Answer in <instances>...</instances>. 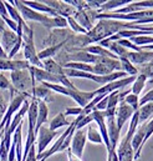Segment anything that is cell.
<instances>
[{
  "label": "cell",
  "mask_w": 153,
  "mask_h": 161,
  "mask_svg": "<svg viewBox=\"0 0 153 161\" xmlns=\"http://www.w3.org/2000/svg\"><path fill=\"white\" fill-rule=\"evenodd\" d=\"M42 85L46 86L47 89H50L51 91H55V92H59V94L71 97L82 109L95 97L93 91H81L78 89H69L60 84H50V82H42Z\"/></svg>",
  "instance_id": "obj_1"
},
{
  "label": "cell",
  "mask_w": 153,
  "mask_h": 161,
  "mask_svg": "<svg viewBox=\"0 0 153 161\" xmlns=\"http://www.w3.org/2000/svg\"><path fill=\"white\" fill-rule=\"evenodd\" d=\"M23 53H24V58L25 61L29 63L30 66H35L42 69V61L39 60L38 53L35 49V44H34V31L33 28H30L29 30L23 31Z\"/></svg>",
  "instance_id": "obj_2"
},
{
  "label": "cell",
  "mask_w": 153,
  "mask_h": 161,
  "mask_svg": "<svg viewBox=\"0 0 153 161\" xmlns=\"http://www.w3.org/2000/svg\"><path fill=\"white\" fill-rule=\"evenodd\" d=\"M29 96H31L29 92H19L18 95L11 96V101H10V104L8 105L6 111H5L3 119L0 121V132H1L4 129H6V127L9 126V124H10V121L13 119V116L19 111V109L21 108V105L24 104V101H25Z\"/></svg>",
  "instance_id": "obj_3"
},
{
  "label": "cell",
  "mask_w": 153,
  "mask_h": 161,
  "mask_svg": "<svg viewBox=\"0 0 153 161\" xmlns=\"http://www.w3.org/2000/svg\"><path fill=\"white\" fill-rule=\"evenodd\" d=\"M10 79H11V85H13L14 90H16L19 92H29V90L31 91V89L35 86L28 69L11 71Z\"/></svg>",
  "instance_id": "obj_4"
},
{
  "label": "cell",
  "mask_w": 153,
  "mask_h": 161,
  "mask_svg": "<svg viewBox=\"0 0 153 161\" xmlns=\"http://www.w3.org/2000/svg\"><path fill=\"white\" fill-rule=\"evenodd\" d=\"M61 134H62V132H60L59 130H57V131H52V130H50V129L46 127V126H41V127L39 129L38 135H36V137H38L36 156H38V155H41V154L47 149V146L50 145V142H51L55 137L60 136Z\"/></svg>",
  "instance_id": "obj_5"
},
{
  "label": "cell",
  "mask_w": 153,
  "mask_h": 161,
  "mask_svg": "<svg viewBox=\"0 0 153 161\" xmlns=\"http://www.w3.org/2000/svg\"><path fill=\"white\" fill-rule=\"evenodd\" d=\"M10 3L14 4V6L19 10V13H20V15H21V18H23L24 21H25V20H29V21H38L40 24H42V23H45V20L47 19V15L38 13V11H35V10H33V9H30V8H28L26 5L23 4L21 0H15V1H10Z\"/></svg>",
  "instance_id": "obj_6"
},
{
  "label": "cell",
  "mask_w": 153,
  "mask_h": 161,
  "mask_svg": "<svg viewBox=\"0 0 153 161\" xmlns=\"http://www.w3.org/2000/svg\"><path fill=\"white\" fill-rule=\"evenodd\" d=\"M135 79H136V76H126L123 79H118V80H115L112 82H108V84L98 87L97 90H95L93 94H95V96L96 95H108V94H111L113 91L121 90V89L128 86L129 84H132L135 81Z\"/></svg>",
  "instance_id": "obj_7"
},
{
  "label": "cell",
  "mask_w": 153,
  "mask_h": 161,
  "mask_svg": "<svg viewBox=\"0 0 153 161\" xmlns=\"http://www.w3.org/2000/svg\"><path fill=\"white\" fill-rule=\"evenodd\" d=\"M86 131L85 129H80V130H75L72 139H71V144H70V150L72 151V154L82 159L83 155V150H85V145H86Z\"/></svg>",
  "instance_id": "obj_8"
},
{
  "label": "cell",
  "mask_w": 153,
  "mask_h": 161,
  "mask_svg": "<svg viewBox=\"0 0 153 161\" xmlns=\"http://www.w3.org/2000/svg\"><path fill=\"white\" fill-rule=\"evenodd\" d=\"M135 114V110L127 105L124 101H119L118 106H117V110H116V124H117V127L118 130L121 131L123 125L132 118V115Z\"/></svg>",
  "instance_id": "obj_9"
},
{
  "label": "cell",
  "mask_w": 153,
  "mask_h": 161,
  "mask_svg": "<svg viewBox=\"0 0 153 161\" xmlns=\"http://www.w3.org/2000/svg\"><path fill=\"white\" fill-rule=\"evenodd\" d=\"M33 81L35 84V81L38 82H50V84H59V80L56 76H54L52 74L47 73L46 70L44 69H40V68H35V66H29L28 68Z\"/></svg>",
  "instance_id": "obj_10"
},
{
  "label": "cell",
  "mask_w": 153,
  "mask_h": 161,
  "mask_svg": "<svg viewBox=\"0 0 153 161\" xmlns=\"http://www.w3.org/2000/svg\"><path fill=\"white\" fill-rule=\"evenodd\" d=\"M71 36H72V31H69L66 29H54V30H51L50 36L44 40V45L46 44L49 46H54L62 41L69 40Z\"/></svg>",
  "instance_id": "obj_11"
},
{
  "label": "cell",
  "mask_w": 153,
  "mask_h": 161,
  "mask_svg": "<svg viewBox=\"0 0 153 161\" xmlns=\"http://www.w3.org/2000/svg\"><path fill=\"white\" fill-rule=\"evenodd\" d=\"M127 59L136 66V65H145L150 61L153 60V51H148V50H141V51H131L127 55Z\"/></svg>",
  "instance_id": "obj_12"
},
{
  "label": "cell",
  "mask_w": 153,
  "mask_h": 161,
  "mask_svg": "<svg viewBox=\"0 0 153 161\" xmlns=\"http://www.w3.org/2000/svg\"><path fill=\"white\" fill-rule=\"evenodd\" d=\"M106 126H107V134H108L111 149L116 150V149H117V145H118L119 134H121V131L118 130L117 124H116V115H113V116H107V118H106Z\"/></svg>",
  "instance_id": "obj_13"
},
{
  "label": "cell",
  "mask_w": 153,
  "mask_h": 161,
  "mask_svg": "<svg viewBox=\"0 0 153 161\" xmlns=\"http://www.w3.org/2000/svg\"><path fill=\"white\" fill-rule=\"evenodd\" d=\"M30 65L25 60H13V59H0V73L1 71H16L28 69Z\"/></svg>",
  "instance_id": "obj_14"
},
{
  "label": "cell",
  "mask_w": 153,
  "mask_h": 161,
  "mask_svg": "<svg viewBox=\"0 0 153 161\" xmlns=\"http://www.w3.org/2000/svg\"><path fill=\"white\" fill-rule=\"evenodd\" d=\"M16 41H18V35H16V33H14V31H11L10 29H5L3 33H1V47H3V50L6 53V55L11 51V49L15 46V44H16Z\"/></svg>",
  "instance_id": "obj_15"
},
{
  "label": "cell",
  "mask_w": 153,
  "mask_h": 161,
  "mask_svg": "<svg viewBox=\"0 0 153 161\" xmlns=\"http://www.w3.org/2000/svg\"><path fill=\"white\" fill-rule=\"evenodd\" d=\"M23 1V0H21ZM24 5H26L28 8L38 11V13H41V14H45L47 16H57L56 11L52 10L50 6H47L46 4H44V1H33V0H24L23 1Z\"/></svg>",
  "instance_id": "obj_16"
},
{
  "label": "cell",
  "mask_w": 153,
  "mask_h": 161,
  "mask_svg": "<svg viewBox=\"0 0 153 161\" xmlns=\"http://www.w3.org/2000/svg\"><path fill=\"white\" fill-rule=\"evenodd\" d=\"M30 95L33 99H36L39 101H44V103L52 100V91L46 86H44L42 84L40 86H34L30 91Z\"/></svg>",
  "instance_id": "obj_17"
},
{
  "label": "cell",
  "mask_w": 153,
  "mask_h": 161,
  "mask_svg": "<svg viewBox=\"0 0 153 161\" xmlns=\"http://www.w3.org/2000/svg\"><path fill=\"white\" fill-rule=\"evenodd\" d=\"M21 129H23V124H20L16 127V130L13 134V140H11V142L15 146V158H16V161H21V159H23V150L24 149H23V141H21V139H23Z\"/></svg>",
  "instance_id": "obj_18"
},
{
  "label": "cell",
  "mask_w": 153,
  "mask_h": 161,
  "mask_svg": "<svg viewBox=\"0 0 153 161\" xmlns=\"http://www.w3.org/2000/svg\"><path fill=\"white\" fill-rule=\"evenodd\" d=\"M42 26H45L49 30H54V29H66L67 28V21L66 18L62 16H47V19L45 20V23H42Z\"/></svg>",
  "instance_id": "obj_19"
},
{
  "label": "cell",
  "mask_w": 153,
  "mask_h": 161,
  "mask_svg": "<svg viewBox=\"0 0 153 161\" xmlns=\"http://www.w3.org/2000/svg\"><path fill=\"white\" fill-rule=\"evenodd\" d=\"M47 116H49V108H47V104L44 103V101H39L38 119H36V125H35V130H34L35 136L38 135L39 129H40L41 126H44V124L47 121Z\"/></svg>",
  "instance_id": "obj_20"
},
{
  "label": "cell",
  "mask_w": 153,
  "mask_h": 161,
  "mask_svg": "<svg viewBox=\"0 0 153 161\" xmlns=\"http://www.w3.org/2000/svg\"><path fill=\"white\" fill-rule=\"evenodd\" d=\"M67 41H62V42H60V44H57V45H54V46H47V47H45L44 50H41L40 53H38V58L39 60H46V59H52V56L54 55H56L57 54V51L60 50V49H62L66 44H67Z\"/></svg>",
  "instance_id": "obj_21"
},
{
  "label": "cell",
  "mask_w": 153,
  "mask_h": 161,
  "mask_svg": "<svg viewBox=\"0 0 153 161\" xmlns=\"http://www.w3.org/2000/svg\"><path fill=\"white\" fill-rule=\"evenodd\" d=\"M131 3V0H108V1H105L101 8H100V11H97L98 14L100 13H111V11H115L116 8H121L123 5H128Z\"/></svg>",
  "instance_id": "obj_22"
},
{
  "label": "cell",
  "mask_w": 153,
  "mask_h": 161,
  "mask_svg": "<svg viewBox=\"0 0 153 161\" xmlns=\"http://www.w3.org/2000/svg\"><path fill=\"white\" fill-rule=\"evenodd\" d=\"M137 114H138V125H142L143 122L148 121L150 116L153 114V103H148L140 106Z\"/></svg>",
  "instance_id": "obj_23"
},
{
  "label": "cell",
  "mask_w": 153,
  "mask_h": 161,
  "mask_svg": "<svg viewBox=\"0 0 153 161\" xmlns=\"http://www.w3.org/2000/svg\"><path fill=\"white\" fill-rule=\"evenodd\" d=\"M70 124H71V122L66 119V116H65L64 113H59L52 120L50 121L49 129L52 130V131H57L59 129H61V127H64V126H70Z\"/></svg>",
  "instance_id": "obj_24"
},
{
  "label": "cell",
  "mask_w": 153,
  "mask_h": 161,
  "mask_svg": "<svg viewBox=\"0 0 153 161\" xmlns=\"http://www.w3.org/2000/svg\"><path fill=\"white\" fill-rule=\"evenodd\" d=\"M147 78L145 76V75H142V74H140V75H137L136 76V79L135 81L132 82V87H131V94H133V95H140L142 91H143V89H145V86H146V84H147Z\"/></svg>",
  "instance_id": "obj_25"
},
{
  "label": "cell",
  "mask_w": 153,
  "mask_h": 161,
  "mask_svg": "<svg viewBox=\"0 0 153 161\" xmlns=\"http://www.w3.org/2000/svg\"><path fill=\"white\" fill-rule=\"evenodd\" d=\"M118 60H119V63H121V69H122V71H124L128 76H137V75H138V69H137V66H135L128 59H126V58H119Z\"/></svg>",
  "instance_id": "obj_26"
},
{
  "label": "cell",
  "mask_w": 153,
  "mask_h": 161,
  "mask_svg": "<svg viewBox=\"0 0 153 161\" xmlns=\"http://www.w3.org/2000/svg\"><path fill=\"white\" fill-rule=\"evenodd\" d=\"M61 66L64 69H72V70H77V71H83V73L92 74V65H90V64H83V63H65Z\"/></svg>",
  "instance_id": "obj_27"
},
{
  "label": "cell",
  "mask_w": 153,
  "mask_h": 161,
  "mask_svg": "<svg viewBox=\"0 0 153 161\" xmlns=\"http://www.w3.org/2000/svg\"><path fill=\"white\" fill-rule=\"evenodd\" d=\"M128 40L132 44H135L136 46L141 47V46H146V45H153V35H140V36H132Z\"/></svg>",
  "instance_id": "obj_28"
},
{
  "label": "cell",
  "mask_w": 153,
  "mask_h": 161,
  "mask_svg": "<svg viewBox=\"0 0 153 161\" xmlns=\"http://www.w3.org/2000/svg\"><path fill=\"white\" fill-rule=\"evenodd\" d=\"M86 137H87V140H90L93 144H103L100 131L97 129H95L92 125H88L87 131H86Z\"/></svg>",
  "instance_id": "obj_29"
},
{
  "label": "cell",
  "mask_w": 153,
  "mask_h": 161,
  "mask_svg": "<svg viewBox=\"0 0 153 161\" xmlns=\"http://www.w3.org/2000/svg\"><path fill=\"white\" fill-rule=\"evenodd\" d=\"M66 21H67V26L71 28V31H72V33H75V34H81V35L87 34V31H86V30L77 23L74 16H69V18H66Z\"/></svg>",
  "instance_id": "obj_30"
},
{
  "label": "cell",
  "mask_w": 153,
  "mask_h": 161,
  "mask_svg": "<svg viewBox=\"0 0 153 161\" xmlns=\"http://www.w3.org/2000/svg\"><path fill=\"white\" fill-rule=\"evenodd\" d=\"M119 95H121V91H119V90L113 91V92H111V94L107 95V97H108L107 109H116V108L118 106V104H119V101H121Z\"/></svg>",
  "instance_id": "obj_31"
},
{
  "label": "cell",
  "mask_w": 153,
  "mask_h": 161,
  "mask_svg": "<svg viewBox=\"0 0 153 161\" xmlns=\"http://www.w3.org/2000/svg\"><path fill=\"white\" fill-rule=\"evenodd\" d=\"M122 101H124L127 105H129L135 111H137L138 110V108H140V99H138V96L137 95H133V94H127L123 99H122Z\"/></svg>",
  "instance_id": "obj_32"
},
{
  "label": "cell",
  "mask_w": 153,
  "mask_h": 161,
  "mask_svg": "<svg viewBox=\"0 0 153 161\" xmlns=\"http://www.w3.org/2000/svg\"><path fill=\"white\" fill-rule=\"evenodd\" d=\"M0 89H3V90H10L11 95L14 92V87H13L11 82L8 80V78L4 74H1V73H0Z\"/></svg>",
  "instance_id": "obj_33"
},
{
  "label": "cell",
  "mask_w": 153,
  "mask_h": 161,
  "mask_svg": "<svg viewBox=\"0 0 153 161\" xmlns=\"http://www.w3.org/2000/svg\"><path fill=\"white\" fill-rule=\"evenodd\" d=\"M92 121H93V118H92V115H91V114H88V115H83V116L81 118V120L78 121V124L76 125V130L83 129L85 126L90 125Z\"/></svg>",
  "instance_id": "obj_34"
},
{
  "label": "cell",
  "mask_w": 153,
  "mask_h": 161,
  "mask_svg": "<svg viewBox=\"0 0 153 161\" xmlns=\"http://www.w3.org/2000/svg\"><path fill=\"white\" fill-rule=\"evenodd\" d=\"M148 103H153V89L151 90H148L141 99H140V106H142V105H145V104H148Z\"/></svg>",
  "instance_id": "obj_35"
},
{
  "label": "cell",
  "mask_w": 153,
  "mask_h": 161,
  "mask_svg": "<svg viewBox=\"0 0 153 161\" xmlns=\"http://www.w3.org/2000/svg\"><path fill=\"white\" fill-rule=\"evenodd\" d=\"M107 101H108V97H107V95H106L103 99H101V100L98 101V104L95 106L93 110H97V111H105V110L107 109Z\"/></svg>",
  "instance_id": "obj_36"
},
{
  "label": "cell",
  "mask_w": 153,
  "mask_h": 161,
  "mask_svg": "<svg viewBox=\"0 0 153 161\" xmlns=\"http://www.w3.org/2000/svg\"><path fill=\"white\" fill-rule=\"evenodd\" d=\"M64 114H65V116H67V115H75L77 118L78 115L82 114V108H80V106H77V108H67Z\"/></svg>",
  "instance_id": "obj_37"
},
{
  "label": "cell",
  "mask_w": 153,
  "mask_h": 161,
  "mask_svg": "<svg viewBox=\"0 0 153 161\" xmlns=\"http://www.w3.org/2000/svg\"><path fill=\"white\" fill-rule=\"evenodd\" d=\"M6 108H8L6 101H5V99L3 97V95L0 94V121H1V119H3L5 111H6Z\"/></svg>",
  "instance_id": "obj_38"
},
{
  "label": "cell",
  "mask_w": 153,
  "mask_h": 161,
  "mask_svg": "<svg viewBox=\"0 0 153 161\" xmlns=\"http://www.w3.org/2000/svg\"><path fill=\"white\" fill-rule=\"evenodd\" d=\"M24 161H38V160H36V150H35V144L31 146V149H30V151H29V154H28L26 159H25Z\"/></svg>",
  "instance_id": "obj_39"
},
{
  "label": "cell",
  "mask_w": 153,
  "mask_h": 161,
  "mask_svg": "<svg viewBox=\"0 0 153 161\" xmlns=\"http://www.w3.org/2000/svg\"><path fill=\"white\" fill-rule=\"evenodd\" d=\"M107 161H119L117 154H116V150L111 149V150L107 151Z\"/></svg>",
  "instance_id": "obj_40"
},
{
  "label": "cell",
  "mask_w": 153,
  "mask_h": 161,
  "mask_svg": "<svg viewBox=\"0 0 153 161\" xmlns=\"http://www.w3.org/2000/svg\"><path fill=\"white\" fill-rule=\"evenodd\" d=\"M66 153H67V159H69V161H82V159L77 158V156H75V155L72 154V151L70 150V147L66 150Z\"/></svg>",
  "instance_id": "obj_41"
},
{
  "label": "cell",
  "mask_w": 153,
  "mask_h": 161,
  "mask_svg": "<svg viewBox=\"0 0 153 161\" xmlns=\"http://www.w3.org/2000/svg\"><path fill=\"white\" fill-rule=\"evenodd\" d=\"M0 16H1V18H6V16H8V11H6L5 4H4V1H1V0H0Z\"/></svg>",
  "instance_id": "obj_42"
},
{
  "label": "cell",
  "mask_w": 153,
  "mask_h": 161,
  "mask_svg": "<svg viewBox=\"0 0 153 161\" xmlns=\"http://www.w3.org/2000/svg\"><path fill=\"white\" fill-rule=\"evenodd\" d=\"M5 29H6V25H5L4 20H3V19H1V16H0V33H3Z\"/></svg>",
  "instance_id": "obj_43"
},
{
  "label": "cell",
  "mask_w": 153,
  "mask_h": 161,
  "mask_svg": "<svg viewBox=\"0 0 153 161\" xmlns=\"http://www.w3.org/2000/svg\"><path fill=\"white\" fill-rule=\"evenodd\" d=\"M6 58H8V55H6V53L3 50L1 44H0V59H6Z\"/></svg>",
  "instance_id": "obj_44"
},
{
  "label": "cell",
  "mask_w": 153,
  "mask_h": 161,
  "mask_svg": "<svg viewBox=\"0 0 153 161\" xmlns=\"http://www.w3.org/2000/svg\"><path fill=\"white\" fill-rule=\"evenodd\" d=\"M39 161H46L45 159H41V160H39Z\"/></svg>",
  "instance_id": "obj_45"
},
{
  "label": "cell",
  "mask_w": 153,
  "mask_h": 161,
  "mask_svg": "<svg viewBox=\"0 0 153 161\" xmlns=\"http://www.w3.org/2000/svg\"><path fill=\"white\" fill-rule=\"evenodd\" d=\"M150 82H152V84H153V81H150Z\"/></svg>",
  "instance_id": "obj_46"
}]
</instances>
